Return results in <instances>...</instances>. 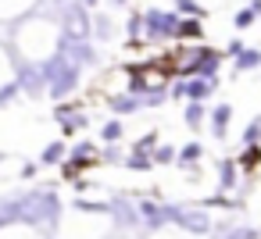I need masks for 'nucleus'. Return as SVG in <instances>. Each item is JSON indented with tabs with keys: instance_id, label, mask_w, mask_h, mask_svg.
Wrapping results in <instances>:
<instances>
[{
	"instance_id": "1",
	"label": "nucleus",
	"mask_w": 261,
	"mask_h": 239,
	"mask_svg": "<svg viewBox=\"0 0 261 239\" xmlns=\"http://www.w3.org/2000/svg\"><path fill=\"white\" fill-rule=\"evenodd\" d=\"M172 218H175L182 228H190V232H207V228H211L207 214H200V211H172Z\"/></svg>"
},
{
	"instance_id": "2",
	"label": "nucleus",
	"mask_w": 261,
	"mask_h": 239,
	"mask_svg": "<svg viewBox=\"0 0 261 239\" xmlns=\"http://www.w3.org/2000/svg\"><path fill=\"white\" fill-rule=\"evenodd\" d=\"M72 82H75V72L68 68V65H54V93H65V89H72Z\"/></svg>"
},
{
	"instance_id": "3",
	"label": "nucleus",
	"mask_w": 261,
	"mask_h": 239,
	"mask_svg": "<svg viewBox=\"0 0 261 239\" xmlns=\"http://www.w3.org/2000/svg\"><path fill=\"white\" fill-rule=\"evenodd\" d=\"M33 207H25V218H47L54 211V200L50 196H40V200H29Z\"/></svg>"
},
{
	"instance_id": "4",
	"label": "nucleus",
	"mask_w": 261,
	"mask_h": 239,
	"mask_svg": "<svg viewBox=\"0 0 261 239\" xmlns=\"http://www.w3.org/2000/svg\"><path fill=\"white\" fill-rule=\"evenodd\" d=\"M22 82H25V89L29 93H40V86H43V79L33 72V68H25V75H22Z\"/></svg>"
},
{
	"instance_id": "5",
	"label": "nucleus",
	"mask_w": 261,
	"mask_h": 239,
	"mask_svg": "<svg viewBox=\"0 0 261 239\" xmlns=\"http://www.w3.org/2000/svg\"><path fill=\"white\" fill-rule=\"evenodd\" d=\"M147 25H150V29H158V36H161V29H172V18H165V15H150V18H147Z\"/></svg>"
},
{
	"instance_id": "6",
	"label": "nucleus",
	"mask_w": 261,
	"mask_h": 239,
	"mask_svg": "<svg viewBox=\"0 0 261 239\" xmlns=\"http://www.w3.org/2000/svg\"><path fill=\"white\" fill-rule=\"evenodd\" d=\"M68 29H72V36H83V33H86L83 15H75V11H72V15H68Z\"/></svg>"
}]
</instances>
